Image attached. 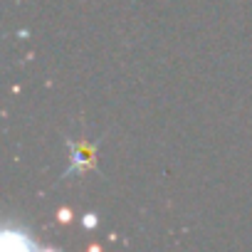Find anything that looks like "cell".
Masks as SVG:
<instances>
[{
	"label": "cell",
	"instance_id": "1",
	"mask_svg": "<svg viewBox=\"0 0 252 252\" xmlns=\"http://www.w3.org/2000/svg\"><path fill=\"white\" fill-rule=\"evenodd\" d=\"M67 146H69V154H72V163H69V168H67V173H64V178H69V176H77V173H82V171H89V168H94L96 166V141H67Z\"/></svg>",
	"mask_w": 252,
	"mask_h": 252
},
{
	"label": "cell",
	"instance_id": "2",
	"mask_svg": "<svg viewBox=\"0 0 252 252\" xmlns=\"http://www.w3.org/2000/svg\"><path fill=\"white\" fill-rule=\"evenodd\" d=\"M0 240H3V247L10 250V252H30L35 250L37 245L32 242L30 232L23 227V225H15V222H8L0 232Z\"/></svg>",
	"mask_w": 252,
	"mask_h": 252
}]
</instances>
